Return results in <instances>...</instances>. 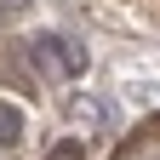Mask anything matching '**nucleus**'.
<instances>
[{
  "label": "nucleus",
  "instance_id": "obj_4",
  "mask_svg": "<svg viewBox=\"0 0 160 160\" xmlns=\"http://www.w3.org/2000/svg\"><path fill=\"white\" fill-rule=\"evenodd\" d=\"M46 160H86V149H80V143H57Z\"/></svg>",
  "mask_w": 160,
  "mask_h": 160
},
{
  "label": "nucleus",
  "instance_id": "obj_5",
  "mask_svg": "<svg viewBox=\"0 0 160 160\" xmlns=\"http://www.w3.org/2000/svg\"><path fill=\"white\" fill-rule=\"evenodd\" d=\"M23 6H29V0H0V12H6V17H17Z\"/></svg>",
  "mask_w": 160,
  "mask_h": 160
},
{
  "label": "nucleus",
  "instance_id": "obj_2",
  "mask_svg": "<svg viewBox=\"0 0 160 160\" xmlns=\"http://www.w3.org/2000/svg\"><path fill=\"white\" fill-rule=\"evenodd\" d=\"M17 137H23V109H17V103H6V97H0V143H17Z\"/></svg>",
  "mask_w": 160,
  "mask_h": 160
},
{
  "label": "nucleus",
  "instance_id": "obj_3",
  "mask_svg": "<svg viewBox=\"0 0 160 160\" xmlns=\"http://www.w3.org/2000/svg\"><path fill=\"white\" fill-rule=\"evenodd\" d=\"M69 120H103V103H86V97H69Z\"/></svg>",
  "mask_w": 160,
  "mask_h": 160
},
{
  "label": "nucleus",
  "instance_id": "obj_1",
  "mask_svg": "<svg viewBox=\"0 0 160 160\" xmlns=\"http://www.w3.org/2000/svg\"><path fill=\"white\" fill-rule=\"evenodd\" d=\"M34 63H46L57 74H86V52L74 40H63V34H40L34 40Z\"/></svg>",
  "mask_w": 160,
  "mask_h": 160
}]
</instances>
